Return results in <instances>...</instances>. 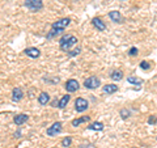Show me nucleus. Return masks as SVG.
<instances>
[{"instance_id": "a211bd4d", "label": "nucleus", "mask_w": 157, "mask_h": 148, "mask_svg": "<svg viewBox=\"0 0 157 148\" xmlns=\"http://www.w3.org/2000/svg\"><path fill=\"white\" fill-rule=\"evenodd\" d=\"M110 77L113 79V80H115V81H119V80L123 79V72H122L121 70H114L110 73Z\"/></svg>"}, {"instance_id": "f3484780", "label": "nucleus", "mask_w": 157, "mask_h": 148, "mask_svg": "<svg viewBox=\"0 0 157 148\" xmlns=\"http://www.w3.org/2000/svg\"><path fill=\"white\" fill-rule=\"evenodd\" d=\"M88 130L102 131V130H104V123H102V122H94V123H92V125L88 126Z\"/></svg>"}, {"instance_id": "423d86ee", "label": "nucleus", "mask_w": 157, "mask_h": 148, "mask_svg": "<svg viewBox=\"0 0 157 148\" xmlns=\"http://www.w3.org/2000/svg\"><path fill=\"white\" fill-rule=\"evenodd\" d=\"M60 131H62V122H55L51 125V127H48L46 132L48 136H56L58 134H60Z\"/></svg>"}, {"instance_id": "1a4fd4ad", "label": "nucleus", "mask_w": 157, "mask_h": 148, "mask_svg": "<svg viewBox=\"0 0 157 148\" xmlns=\"http://www.w3.org/2000/svg\"><path fill=\"white\" fill-rule=\"evenodd\" d=\"M22 97H24V92L21 88H13V91H12V100L14 102H18V101H21L22 100Z\"/></svg>"}, {"instance_id": "5701e85b", "label": "nucleus", "mask_w": 157, "mask_h": 148, "mask_svg": "<svg viewBox=\"0 0 157 148\" xmlns=\"http://www.w3.org/2000/svg\"><path fill=\"white\" fill-rule=\"evenodd\" d=\"M130 115H131V113L127 110V109H122V110H121V117L123 118V119H127V118H128Z\"/></svg>"}, {"instance_id": "2eb2a0df", "label": "nucleus", "mask_w": 157, "mask_h": 148, "mask_svg": "<svg viewBox=\"0 0 157 148\" xmlns=\"http://www.w3.org/2000/svg\"><path fill=\"white\" fill-rule=\"evenodd\" d=\"M70 100H71V96L70 95L63 96L60 100H59V102H58V107H59V109H64V107L67 106V103L70 102Z\"/></svg>"}, {"instance_id": "412c9836", "label": "nucleus", "mask_w": 157, "mask_h": 148, "mask_svg": "<svg viewBox=\"0 0 157 148\" xmlns=\"http://www.w3.org/2000/svg\"><path fill=\"white\" fill-rule=\"evenodd\" d=\"M71 143H72V138L71 136H66V138H63V140H62V146L63 147H70Z\"/></svg>"}, {"instance_id": "aec40b11", "label": "nucleus", "mask_w": 157, "mask_h": 148, "mask_svg": "<svg viewBox=\"0 0 157 148\" xmlns=\"http://www.w3.org/2000/svg\"><path fill=\"white\" fill-rule=\"evenodd\" d=\"M43 81H47V83H51V84H58L59 83V77H56V76H54V77L47 76V77H43Z\"/></svg>"}, {"instance_id": "4468645a", "label": "nucleus", "mask_w": 157, "mask_h": 148, "mask_svg": "<svg viewBox=\"0 0 157 148\" xmlns=\"http://www.w3.org/2000/svg\"><path fill=\"white\" fill-rule=\"evenodd\" d=\"M118 91V85L115 84H107V85H104V93L106 95H113Z\"/></svg>"}, {"instance_id": "393cba45", "label": "nucleus", "mask_w": 157, "mask_h": 148, "mask_svg": "<svg viewBox=\"0 0 157 148\" xmlns=\"http://www.w3.org/2000/svg\"><path fill=\"white\" fill-rule=\"evenodd\" d=\"M78 148H96L93 144H90V143H84V144H80L78 146Z\"/></svg>"}, {"instance_id": "20e7f679", "label": "nucleus", "mask_w": 157, "mask_h": 148, "mask_svg": "<svg viewBox=\"0 0 157 148\" xmlns=\"http://www.w3.org/2000/svg\"><path fill=\"white\" fill-rule=\"evenodd\" d=\"M100 84H101V81L97 76H90L84 81V87L86 89H96V88L100 87Z\"/></svg>"}, {"instance_id": "4be33fe9", "label": "nucleus", "mask_w": 157, "mask_h": 148, "mask_svg": "<svg viewBox=\"0 0 157 148\" xmlns=\"http://www.w3.org/2000/svg\"><path fill=\"white\" fill-rule=\"evenodd\" d=\"M80 53H81V49H80V47H76L75 50H71L70 53H67V54H68V56H76V55H78Z\"/></svg>"}, {"instance_id": "0eeeda50", "label": "nucleus", "mask_w": 157, "mask_h": 148, "mask_svg": "<svg viewBox=\"0 0 157 148\" xmlns=\"http://www.w3.org/2000/svg\"><path fill=\"white\" fill-rule=\"evenodd\" d=\"M78 81L75 80V79H70L67 83H66V89L68 93H73V92H76L78 89Z\"/></svg>"}, {"instance_id": "ddd939ff", "label": "nucleus", "mask_w": 157, "mask_h": 148, "mask_svg": "<svg viewBox=\"0 0 157 148\" xmlns=\"http://www.w3.org/2000/svg\"><path fill=\"white\" fill-rule=\"evenodd\" d=\"M48 101H50V95L46 92H41V95L38 96V102L41 105H47Z\"/></svg>"}, {"instance_id": "6e6552de", "label": "nucleus", "mask_w": 157, "mask_h": 148, "mask_svg": "<svg viewBox=\"0 0 157 148\" xmlns=\"http://www.w3.org/2000/svg\"><path fill=\"white\" fill-rule=\"evenodd\" d=\"M24 54H25L26 56L32 58V59H37L39 55H41V51H39L37 47H28V49L24 50Z\"/></svg>"}, {"instance_id": "dca6fc26", "label": "nucleus", "mask_w": 157, "mask_h": 148, "mask_svg": "<svg viewBox=\"0 0 157 148\" xmlns=\"http://www.w3.org/2000/svg\"><path fill=\"white\" fill-rule=\"evenodd\" d=\"M89 121H90V117H89V115H85V117H81V118H76V119L72 121V126L76 127V126H78V125H81V123L89 122Z\"/></svg>"}, {"instance_id": "39448f33", "label": "nucleus", "mask_w": 157, "mask_h": 148, "mask_svg": "<svg viewBox=\"0 0 157 148\" xmlns=\"http://www.w3.org/2000/svg\"><path fill=\"white\" fill-rule=\"evenodd\" d=\"M88 101L85 100V98H82V97H78L76 98V101H75V109L76 111L78 113H82V111H85L88 109Z\"/></svg>"}, {"instance_id": "cd10ccee", "label": "nucleus", "mask_w": 157, "mask_h": 148, "mask_svg": "<svg viewBox=\"0 0 157 148\" xmlns=\"http://www.w3.org/2000/svg\"><path fill=\"white\" fill-rule=\"evenodd\" d=\"M134 148H137V147H134Z\"/></svg>"}, {"instance_id": "9b49d317", "label": "nucleus", "mask_w": 157, "mask_h": 148, "mask_svg": "<svg viewBox=\"0 0 157 148\" xmlns=\"http://www.w3.org/2000/svg\"><path fill=\"white\" fill-rule=\"evenodd\" d=\"M109 17L113 22H117V24H122L123 22V17H122V14L121 12H118V11H111L109 13Z\"/></svg>"}, {"instance_id": "7ed1b4c3", "label": "nucleus", "mask_w": 157, "mask_h": 148, "mask_svg": "<svg viewBox=\"0 0 157 148\" xmlns=\"http://www.w3.org/2000/svg\"><path fill=\"white\" fill-rule=\"evenodd\" d=\"M25 7L32 12H38L43 8V0H25Z\"/></svg>"}, {"instance_id": "f257e3e1", "label": "nucleus", "mask_w": 157, "mask_h": 148, "mask_svg": "<svg viewBox=\"0 0 157 148\" xmlns=\"http://www.w3.org/2000/svg\"><path fill=\"white\" fill-rule=\"evenodd\" d=\"M70 24H71V18H68V17L60 18V20H58V21L52 22L51 30H50V33L47 34V38H48V39H51V38H54L55 36H58V34H59V33H62L68 25H70Z\"/></svg>"}, {"instance_id": "f8f14e48", "label": "nucleus", "mask_w": 157, "mask_h": 148, "mask_svg": "<svg viewBox=\"0 0 157 148\" xmlns=\"http://www.w3.org/2000/svg\"><path fill=\"white\" fill-rule=\"evenodd\" d=\"M28 119H29V115L28 114H17L16 117L13 118V121H14V123H16L17 126H21L22 123L28 122Z\"/></svg>"}, {"instance_id": "b1692460", "label": "nucleus", "mask_w": 157, "mask_h": 148, "mask_svg": "<svg viewBox=\"0 0 157 148\" xmlns=\"http://www.w3.org/2000/svg\"><path fill=\"white\" fill-rule=\"evenodd\" d=\"M140 68H143V70H149V68H151V64H149L148 62L143 60V62H140Z\"/></svg>"}, {"instance_id": "f03ea898", "label": "nucleus", "mask_w": 157, "mask_h": 148, "mask_svg": "<svg viewBox=\"0 0 157 148\" xmlns=\"http://www.w3.org/2000/svg\"><path fill=\"white\" fill-rule=\"evenodd\" d=\"M77 38L75 36H71V34H66L63 36L60 39H59V46H60V50L66 51V53H70L71 49L73 46L77 45Z\"/></svg>"}, {"instance_id": "a878e982", "label": "nucleus", "mask_w": 157, "mask_h": 148, "mask_svg": "<svg viewBox=\"0 0 157 148\" xmlns=\"http://www.w3.org/2000/svg\"><path fill=\"white\" fill-rule=\"evenodd\" d=\"M130 55H132V56H136L137 55V49L136 47H132L131 50H130Z\"/></svg>"}, {"instance_id": "bb28decb", "label": "nucleus", "mask_w": 157, "mask_h": 148, "mask_svg": "<svg viewBox=\"0 0 157 148\" xmlns=\"http://www.w3.org/2000/svg\"><path fill=\"white\" fill-rule=\"evenodd\" d=\"M156 122H157V119H156V117H155V115L149 117V119H148V123H151V125H152V123H156Z\"/></svg>"}, {"instance_id": "6ab92c4d", "label": "nucleus", "mask_w": 157, "mask_h": 148, "mask_svg": "<svg viewBox=\"0 0 157 148\" xmlns=\"http://www.w3.org/2000/svg\"><path fill=\"white\" fill-rule=\"evenodd\" d=\"M127 81L130 84H132V85H141V84L144 83L143 79H139V77H135V76H128L127 77Z\"/></svg>"}, {"instance_id": "9d476101", "label": "nucleus", "mask_w": 157, "mask_h": 148, "mask_svg": "<svg viewBox=\"0 0 157 148\" xmlns=\"http://www.w3.org/2000/svg\"><path fill=\"white\" fill-rule=\"evenodd\" d=\"M92 25L94 26L97 30H100V32H104L105 29H106V25H105V22L102 21L101 18H98V17H94L92 20Z\"/></svg>"}]
</instances>
